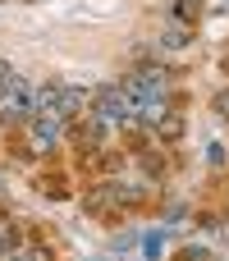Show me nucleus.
Listing matches in <instances>:
<instances>
[{"label": "nucleus", "instance_id": "f03ea898", "mask_svg": "<svg viewBox=\"0 0 229 261\" xmlns=\"http://www.w3.org/2000/svg\"><path fill=\"white\" fill-rule=\"evenodd\" d=\"M78 110H83V87H60L55 115H60V119H69V115H78Z\"/></svg>", "mask_w": 229, "mask_h": 261}, {"label": "nucleus", "instance_id": "f257e3e1", "mask_svg": "<svg viewBox=\"0 0 229 261\" xmlns=\"http://www.w3.org/2000/svg\"><path fill=\"white\" fill-rule=\"evenodd\" d=\"M60 115H37V124H32V147L37 151H50L55 147V138H60Z\"/></svg>", "mask_w": 229, "mask_h": 261}, {"label": "nucleus", "instance_id": "0eeeda50", "mask_svg": "<svg viewBox=\"0 0 229 261\" xmlns=\"http://www.w3.org/2000/svg\"><path fill=\"white\" fill-rule=\"evenodd\" d=\"M197 9H202V0H179V5H174V14H179L184 23H193V18H197Z\"/></svg>", "mask_w": 229, "mask_h": 261}, {"label": "nucleus", "instance_id": "423d86ee", "mask_svg": "<svg viewBox=\"0 0 229 261\" xmlns=\"http://www.w3.org/2000/svg\"><path fill=\"white\" fill-rule=\"evenodd\" d=\"M179 261H216V252L207 248V243H193V248H184V257Z\"/></svg>", "mask_w": 229, "mask_h": 261}, {"label": "nucleus", "instance_id": "20e7f679", "mask_svg": "<svg viewBox=\"0 0 229 261\" xmlns=\"http://www.w3.org/2000/svg\"><path fill=\"white\" fill-rule=\"evenodd\" d=\"M188 41H193V28H179V23H174V28L161 32V46H165V50H184Z\"/></svg>", "mask_w": 229, "mask_h": 261}, {"label": "nucleus", "instance_id": "9d476101", "mask_svg": "<svg viewBox=\"0 0 229 261\" xmlns=\"http://www.w3.org/2000/svg\"><path fill=\"white\" fill-rule=\"evenodd\" d=\"M216 110H220V115H229V87L220 92V96H216Z\"/></svg>", "mask_w": 229, "mask_h": 261}, {"label": "nucleus", "instance_id": "7ed1b4c3", "mask_svg": "<svg viewBox=\"0 0 229 261\" xmlns=\"http://www.w3.org/2000/svg\"><path fill=\"white\" fill-rule=\"evenodd\" d=\"M156 133H161L165 142H179V138H184V115L165 110V115H161V124H156Z\"/></svg>", "mask_w": 229, "mask_h": 261}, {"label": "nucleus", "instance_id": "1a4fd4ad", "mask_svg": "<svg viewBox=\"0 0 229 261\" xmlns=\"http://www.w3.org/2000/svg\"><path fill=\"white\" fill-rule=\"evenodd\" d=\"M207 161H211V165H225V161H229V151L220 147V142H211V147H207Z\"/></svg>", "mask_w": 229, "mask_h": 261}, {"label": "nucleus", "instance_id": "39448f33", "mask_svg": "<svg viewBox=\"0 0 229 261\" xmlns=\"http://www.w3.org/2000/svg\"><path fill=\"white\" fill-rule=\"evenodd\" d=\"M5 261H50V252H46V248H28V243H23V248H14Z\"/></svg>", "mask_w": 229, "mask_h": 261}, {"label": "nucleus", "instance_id": "6e6552de", "mask_svg": "<svg viewBox=\"0 0 229 261\" xmlns=\"http://www.w3.org/2000/svg\"><path fill=\"white\" fill-rule=\"evenodd\" d=\"M142 252H147V261L161 257V234H147V239H142Z\"/></svg>", "mask_w": 229, "mask_h": 261}]
</instances>
